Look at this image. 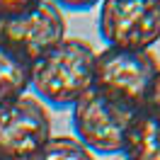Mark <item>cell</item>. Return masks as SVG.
<instances>
[{
    "mask_svg": "<svg viewBox=\"0 0 160 160\" xmlns=\"http://www.w3.org/2000/svg\"><path fill=\"white\" fill-rule=\"evenodd\" d=\"M97 24L107 49L150 51L160 41V0H102Z\"/></svg>",
    "mask_w": 160,
    "mask_h": 160,
    "instance_id": "3",
    "label": "cell"
},
{
    "mask_svg": "<svg viewBox=\"0 0 160 160\" xmlns=\"http://www.w3.org/2000/svg\"><path fill=\"white\" fill-rule=\"evenodd\" d=\"M158 70L160 61L150 51L104 49L95 61V88L141 109Z\"/></svg>",
    "mask_w": 160,
    "mask_h": 160,
    "instance_id": "5",
    "label": "cell"
},
{
    "mask_svg": "<svg viewBox=\"0 0 160 160\" xmlns=\"http://www.w3.org/2000/svg\"><path fill=\"white\" fill-rule=\"evenodd\" d=\"M97 51L82 39H66L32 63L29 90L49 107L63 109L95 88Z\"/></svg>",
    "mask_w": 160,
    "mask_h": 160,
    "instance_id": "1",
    "label": "cell"
},
{
    "mask_svg": "<svg viewBox=\"0 0 160 160\" xmlns=\"http://www.w3.org/2000/svg\"><path fill=\"white\" fill-rule=\"evenodd\" d=\"M70 109H73L75 138L97 155L121 153L126 133H129L136 114L141 112L138 107H133L100 88H92L90 92H85Z\"/></svg>",
    "mask_w": 160,
    "mask_h": 160,
    "instance_id": "2",
    "label": "cell"
},
{
    "mask_svg": "<svg viewBox=\"0 0 160 160\" xmlns=\"http://www.w3.org/2000/svg\"><path fill=\"white\" fill-rule=\"evenodd\" d=\"M32 160H95V153L88 150L75 136H51Z\"/></svg>",
    "mask_w": 160,
    "mask_h": 160,
    "instance_id": "9",
    "label": "cell"
},
{
    "mask_svg": "<svg viewBox=\"0 0 160 160\" xmlns=\"http://www.w3.org/2000/svg\"><path fill=\"white\" fill-rule=\"evenodd\" d=\"M124 160H160V119L141 109L131 124L124 148Z\"/></svg>",
    "mask_w": 160,
    "mask_h": 160,
    "instance_id": "7",
    "label": "cell"
},
{
    "mask_svg": "<svg viewBox=\"0 0 160 160\" xmlns=\"http://www.w3.org/2000/svg\"><path fill=\"white\" fill-rule=\"evenodd\" d=\"M0 39L34 63L66 39L63 10L51 0H41L29 12L0 22Z\"/></svg>",
    "mask_w": 160,
    "mask_h": 160,
    "instance_id": "6",
    "label": "cell"
},
{
    "mask_svg": "<svg viewBox=\"0 0 160 160\" xmlns=\"http://www.w3.org/2000/svg\"><path fill=\"white\" fill-rule=\"evenodd\" d=\"M29 73L32 63L20 51L0 39V104L15 100L29 90Z\"/></svg>",
    "mask_w": 160,
    "mask_h": 160,
    "instance_id": "8",
    "label": "cell"
},
{
    "mask_svg": "<svg viewBox=\"0 0 160 160\" xmlns=\"http://www.w3.org/2000/svg\"><path fill=\"white\" fill-rule=\"evenodd\" d=\"M51 138L49 109L34 95L0 104V160H32Z\"/></svg>",
    "mask_w": 160,
    "mask_h": 160,
    "instance_id": "4",
    "label": "cell"
},
{
    "mask_svg": "<svg viewBox=\"0 0 160 160\" xmlns=\"http://www.w3.org/2000/svg\"><path fill=\"white\" fill-rule=\"evenodd\" d=\"M56 8L61 10H70V12H85V10H92L97 8L102 0H51Z\"/></svg>",
    "mask_w": 160,
    "mask_h": 160,
    "instance_id": "12",
    "label": "cell"
},
{
    "mask_svg": "<svg viewBox=\"0 0 160 160\" xmlns=\"http://www.w3.org/2000/svg\"><path fill=\"white\" fill-rule=\"evenodd\" d=\"M41 0H0V22L20 17L24 12H29L32 8H37Z\"/></svg>",
    "mask_w": 160,
    "mask_h": 160,
    "instance_id": "10",
    "label": "cell"
},
{
    "mask_svg": "<svg viewBox=\"0 0 160 160\" xmlns=\"http://www.w3.org/2000/svg\"><path fill=\"white\" fill-rule=\"evenodd\" d=\"M141 109H146L148 114H153V117L160 119V70H158V75L153 78V82H150L148 95H146V102H143Z\"/></svg>",
    "mask_w": 160,
    "mask_h": 160,
    "instance_id": "11",
    "label": "cell"
}]
</instances>
